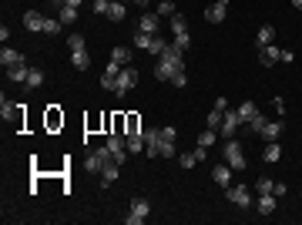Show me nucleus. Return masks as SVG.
I'll return each instance as SVG.
<instances>
[{
    "instance_id": "1",
    "label": "nucleus",
    "mask_w": 302,
    "mask_h": 225,
    "mask_svg": "<svg viewBox=\"0 0 302 225\" xmlns=\"http://www.w3.org/2000/svg\"><path fill=\"white\" fill-rule=\"evenodd\" d=\"M155 78H158V81H171L175 88H185V84H188V78H185V61L158 57V64H155Z\"/></svg>"
},
{
    "instance_id": "2",
    "label": "nucleus",
    "mask_w": 302,
    "mask_h": 225,
    "mask_svg": "<svg viewBox=\"0 0 302 225\" xmlns=\"http://www.w3.org/2000/svg\"><path fill=\"white\" fill-rule=\"evenodd\" d=\"M225 161H229L235 171H242V168L248 165V161H245V152H242V145L235 141V138H229V141H225Z\"/></svg>"
},
{
    "instance_id": "3",
    "label": "nucleus",
    "mask_w": 302,
    "mask_h": 225,
    "mask_svg": "<svg viewBox=\"0 0 302 225\" xmlns=\"http://www.w3.org/2000/svg\"><path fill=\"white\" fill-rule=\"evenodd\" d=\"M144 155L148 158H161V128H144Z\"/></svg>"
},
{
    "instance_id": "4",
    "label": "nucleus",
    "mask_w": 302,
    "mask_h": 225,
    "mask_svg": "<svg viewBox=\"0 0 302 225\" xmlns=\"http://www.w3.org/2000/svg\"><path fill=\"white\" fill-rule=\"evenodd\" d=\"M135 84H138V71H135L131 64H128V67H121V78H118V84H114V94H118V97H124L128 91L135 88Z\"/></svg>"
},
{
    "instance_id": "5",
    "label": "nucleus",
    "mask_w": 302,
    "mask_h": 225,
    "mask_svg": "<svg viewBox=\"0 0 302 225\" xmlns=\"http://www.w3.org/2000/svg\"><path fill=\"white\" fill-rule=\"evenodd\" d=\"M148 212H151L148 198H135V202H131V212H128L124 222H128V225H141L144 218H148Z\"/></svg>"
},
{
    "instance_id": "6",
    "label": "nucleus",
    "mask_w": 302,
    "mask_h": 225,
    "mask_svg": "<svg viewBox=\"0 0 302 225\" xmlns=\"http://www.w3.org/2000/svg\"><path fill=\"white\" fill-rule=\"evenodd\" d=\"M225 198H229L232 205H242V209H248V205H252V195H248V188H245V185H229Z\"/></svg>"
},
{
    "instance_id": "7",
    "label": "nucleus",
    "mask_w": 302,
    "mask_h": 225,
    "mask_svg": "<svg viewBox=\"0 0 302 225\" xmlns=\"http://www.w3.org/2000/svg\"><path fill=\"white\" fill-rule=\"evenodd\" d=\"M175 141H178V131L171 124L161 128V158H175Z\"/></svg>"
},
{
    "instance_id": "8",
    "label": "nucleus",
    "mask_w": 302,
    "mask_h": 225,
    "mask_svg": "<svg viewBox=\"0 0 302 225\" xmlns=\"http://www.w3.org/2000/svg\"><path fill=\"white\" fill-rule=\"evenodd\" d=\"M108 148H111V155H114V161H118V165L128 158V138H124V135H118V131L108 138Z\"/></svg>"
},
{
    "instance_id": "9",
    "label": "nucleus",
    "mask_w": 302,
    "mask_h": 225,
    "mask_svg": "<svg viewBox=\"0 0 302 225\" xmlns=\"http://www.w3.org/2000/svg\"><path fill=\"white\" fill-rule=\"evenodd\" d=\"M239 124H242L239 111H232V108H229V111H225V118H222V135H225V138H232L235 131H239Z\"/></svg>"
},
{
    "instance_id": "10",
    "label": "nucleus",
    "mask_w": 302,
    "mask_h": 225,
    "mask_svg": "<svg viewBox=\"0 0 302 225\" xmlns=\"http://www.w3.org/2000/svg\"><path fill=\"white\" fill-rule=\"evenodd\" d=\"M0 64H4V71H7V67L27 64V57L20 54V51H10V47H4V51H0Z\"/></svg>"
},
{
    "instance_id": "11",
    "label": "nucleus",
    "mask_w": 302,
    "mask_h": 225,
    "mask_svg": "<svg viewBox=\"0 0 302 225\" xmlns=\"http://www.w3.org/2000/svg\"><path fill=\"white\" fill-rule=\"evenodd\" d=\"M138 31H144V34H161L158 14H141V20H138Z\"/></svg>"
},
{
    "instance_id": "12",
    "label": "nucleus",
    "mask_w": 302,
    "mask_h": 225,
    "mask_svg": "<svg viewBox=\"0 0 302 225\" xmlns=\"http://www.w3.org/2000/svg\"><path fill=\"white\" fill-rule=\"evenodd\" d=\"M118 78H121V64H108V71H104V78H101V88L104 91H114V84H118Z\"/></svg>"
},
{
    "instance_id": "13",
    "label": "nucleus",
    "mask_w": 302,
    "mask_h": 225,
    "mask_svg": "<svg viewBox=\"0 0 302 225\" xmlns=\"http://www.w3.org/2000/svg\"><path fill=\"white\" fill-rule=\"evenodd\" d=\"M279 54H282V51H275V44H265V47H259V64L262 67H272L279 61Z\"/></svg>"
},
{
    "instance_id": "14",
    "label": "nucleus",
    "mask_w": 302,
    "mask_h": 225,
    "mask_svg": "<svg viewBox=\"0 0 302 225\" xmlns=\"http://www.w3.org/2000/svg\"><path fill=\"white\" fill-rule=\"evenodd\" d=\"M44 24H47V17L37 14V10H27L24 14V27L27 31H44Z\"/></svg>"
},
{
    "instance_id": "15",
    "label": "nucleus",
    "mask_w": 302,
    "mask_h": 225,
    "mask_svg": "<svg viewBox=\"0 0 302 225\" xmlns=\"http://www.w3.org/2000/svg\"><path fill=\"white\" fill-rule=\"evenodd\" d=\"M232 171H235L232 165H215V168H212V178H215V182H218L222 188H229V182H232Z\"/></svg>"
},
{
    "instance_id": "16",
    "label": "nucleus",
    "mask_w": 302,
    "mask_h": 225,
    "mask_svg": "<svg viewBox=\"0 0 302 225\" xmlns=\"http://www.w3.org/2000/svg\"><path fill=\"white\" fill-rule=\"evenodd\" d=\"M118 175H121V165H118V161H108V165L101 168V182H104V185H114Z\"/></svg>"
},
{
    "instance_id": "17",
    "label": "nucleus",
    "mask_w": 302,
    "mask_h": 225,
    "mask_svg": "<svg viewBox=\"0 0 302 225\" xmlns=\"http://www.w3.org/2000/svg\"><path fill=\"white\" fill-rule=\"evenodd\" d=\"M225 14H229V4H212V7L205 10V20H212V24H222Z\"/></svg>"
},
{
    "instance_id": "18",
    "label": "nucleus",
    "mask_w": 302,
    "mask_h": 225,
    "mask_svg": "<svg viewBox=\"0 0 302 225\" xmlns=\"http://www.w3.org/2000/svg\"><path fill=\"white\" fill-rule=\"evenodd\" d=\"M124 14H128V10H124V0H111V7H108V14H104V17L118 24V20H124Z\"/></svg>"
},
{
    "instance_id": "19",
    "label": "nucleus",
    "mask_w": 302,
    "mask_h": 225,
    "mask_svg": "<svg viewBox=\"0 0 302 225\" xmlns=\"http://www.w3.org/2000/svg\"><path fill=\"white\" fill-rule=\"evenodd\" d=\"M279 135H282V121H265V128H262L265 141H279Z\"/></svg>"
},
{
    "instance_id": "20",
    "label": "nucleus",
    "mask_w": 302,
    "mask_h": 225,
    "mask_svg": "<svg viewBox=\"0 0 302 225\" xmlns=\"http://www.w3.org/2000/svg\"><path fill=\"white\" fill-rule=\"evenodd\" d=\"M282 158V148H279V141H265V152H262V161H279Z\"/></svg>"
},
{
    "instance_id": "21",
    "label": "nucleus",
    "mask_w": 302,
    "mask_h": 225,
    "mask_svg": "<svg viewBox=\"0 0 302 225\" xmlns=\"http://www.w3.org/2000/svg\"><path fill=\"white\" fill-rule=\"evenodd\" d=\"M168 27H171V34H175V37H185V34H188V20H185L182 14L171 17V24H168Z\"/></svg>"
},
{
    "instance_id": "22",
    "label": "nucleus",
    "mask_w": 302,
    "mask_h": 225,
    "mask_svg": "<svg viewBox=\"0 0 302 225\" xmlns=\"http://www.w3.org/2000/svg\"><path fill=\"white\" fill-rule=\"evenodd\" d=\"M27 71H31V64H17V67H7V78L17 81V84H24L27 81Z\"/></svg>"
},
{
    "instance_id": "23",
    "label": "nucleus",
    "mask_w": 302,
    "mask_h": 225,
    "mask_svg": "<svg viewBox=\"0 0 302 225\" xmlns=\"http://www.w3.org/2000/svg\"><path fill=\"white\" fill-rule=\"evenodd\" d=\"M40 84H44V71H40V67H31V71H27L24 88H40Z\"/></svg>"
},
{
    "instance_id": "24",
    "label": "nucleus",
    "mask_w": 302,
    "mask_h": 225,
    "mask_svg": "<svg viewBox=\"0 0 302 225\" xmlns=\"http://www.w3.org/2000/svg\"><path fill=\"white\" fill-rule=\"evenodd\" d=\"M111 61H114V64H121V67H128V64H131V51H128V47H114L111 51Z\"/></svg>"
},
{
    "instance_id": "25",
    "label": "nucleus",
    "mask_w": 302,
    "mask_h": 225,
    "mask_svg": "<svg viewBox=\"0 0 302 225\" xmlns=\"http://www.w3.org/2000/svg\"><path fill=\"white\" fill-rule=\"evenodd\" d=\"M151 44H155V34L135 31V47H141V51H151Z\"/></svg>"
},
{
    "instance_id": "26",
    "label": "nucleus",
    "mask_w": 302,
    "mask_h": 225,
    "mask_svg": "<svg viewBox=\"0 0 302 225\" xmlns=\"http://www.w3.org/2000/svg\"><path fill=\"white\" fill-rule=\"evenodd\" d=\"M128 138V152H141L144 148V135L141 131H131V135H124Z\"/></svg>"
},
{
    "instance_id": "27",
    "label": "nucleus",
    "mask_w": 302,
    "mask_h": 225,
    "mask_svg": "<svg viewBox=\"0 0 302 225\" xmlns=\"http://www.w3.org/2000/svg\"><path fill=\"white\" fill-rule=\"evenodd\" d=\"M259 212H262V215H272V212H275V195H259Z\"/></svg>"
},
{
    "instance_id": "28",
    "label": "nucleus",
    "mask_w": 302,
    "mask_h": 225,
    "mask_svg": "<svg viewBox=\"0 0 302 225\" xmlns=\"http://www.w3.org/2000/svg\"><path fill=\"white\" fill-rule=\"evenodd\" d=\"M265 121H269V118H265L262 111H255V118L248 121V131H252V135H262V128H265Z\"/></svg>"
},
{
    "instance_id": "29",
    "label": "nucleus",
    "mask_w": 302,
    "mask_h": 225,
    "mask_svg": "<svg viewBox=\"0 0 302 225\" xmlns=\"http://www.w3.org/2000/svg\"><path fill=\"white\" fill-rule=\"evenodd\" d=\"M57 20H61L64 27L74 24V20H78V7H67V4H64V7H61V17H57Z\"/></svg>"
},
{
    "instance_id": "30",
    "label": "nucleus",
    "mask_w": 302,
    "mask_h": 225,
    "mask_svg": "<svg viewBox=\"0 0 302 225\" xmlns=\"http://www.w3.org/2000/svg\"><path fill=\"white\" fill-rule=\"evenodd\" d=\"M67 47H71V54H84V37H81V34H71V37H67Z\"/></svg>"
},
{
    "instance_id": "31",
    "label": "nucleus",
    "mask_w": 302,
    "mask_h": 225,
    "mask_svg": "<svg viewBox=\"0 0 302 225\" xmlns=\"http://www.w3.org/2000/svg\"><path fill=\"white\" fill-rule=\"evenodd\" d=\"M255 111H259V108H255V105H252V101H245V105H242V108H239V118H242V124H248V121H252V118H255Z\"/></svg>"
},
{
    "instance_id": "32",
    "label": "nucleus",
    "mask_w": 302,
    "mask_h": 225,
    "mask_svg": "<svg viewBox=\"0 0 302 225\" xmlns=\"http://www.w3.org/2000/svg\"><path fill=\"white\" fill-rule=\"evenodd\" d=\"M215 138H218V131H215V128H205V131L198 135V145H202V148H212Z\"/></svg>"
},
{
    "instance_id": "33",
    "label": "nucleus",
    "mask_w": 302,
    "mask_h": 225,
    "mask_svg": "<svg viewBox=\"0 0 302 225\" xmlns=\"http://www.w3.org/2000/svg\"><path fill=\"white\" fill-rule=\"evenodd\" d=\"M71 61H74L78 71H88V67H91V54H88V51H84V54H71Z\"/></svg>"
},
{
    "instance_id": "34",
    "label": "nucleus",
    "mask_w": 302,
    "mask_h": 225,
    "mask_svg": "<svg viewBox=\"0 0 302 225\" xmlns=\"http://www.w3.org/2000/svg\"><path fill=\"white\" fill-rule=\"evenodd\" d=\"M272 34H275V31H272V24H262V27H259V47L272 44Z\"/></svg>"
},
{
    "instance_id": "35",
    "label": "nucleus",
    "mask_w": 302,
    "mask_h": 225,
    "mask_svg": "<svg viewBox=\"0 0 302 225\" xmlns=\"http://www.w3.org/2000/svg\"><path fill=\"white\" fill-rule=\"evenodd\" d=\"M272 188H275L272 178H259V182H255V192H259V195H272Z\"/></svg>"
},
{
    "instance_id": "36",
    "label": "nucleus",
    "mask_w": 302,
    "mask_h": 225,
    "mask_svg": "<svg viewBox=\"0 0 302 225\" xmlns=\"http://www.w3.org/2000/svg\"><path fill=\"white\" fill-rule=\"evenodd\" d=\"M178 10H175V4H171V0H161L158 4V17H175Z\"/></svg>"
},
{
    "instance_id": "37",
    "label": "nucleus",
    "mask_w": 302,
    "mask_h": 225,
    "mask_svg": "<svg viewBox=\"0 0 302 225\" xmlns=\"http://www.w3.org/2000/svg\"><path fill=\"white\" fill-rule=\"evenodd\" d=\"M178 165H182V168H195V165H198V158H195V152H188V155H182V158H178Z\"/></svg>"
},
{
    "instance_id": "38",
    "label": "nucleus",
    "mask_w": 302,
    "mask_h": 225,
    "mask_svg": "<svg viewBox=\"0 0 302 225\" xmlns=\"http://www.w3.org/2000/svg\"><path fill=\"white\" fill-rule=\"evenodd\" d=\"M44 31H47V34H61V20L47 17V24H44Z\"/></svg>"
},
{
    "instance_id": "39",
    "label": "nucleus",
    "mask_w": 302,
    "mask_h": 225,
    "mask_svg": "<svg viewBox=\"0 0 302 225\" xmlns=\"http://www.w3.org/2000/svg\"><path fill=\"white\" fill-rule=\"evenodd\" d=\"M175 44H178V47H182V51H188V44H191V37H188V34H185V37H175Z\"/></svg>"
},
{
    "instance_id": "40",
    "label": "nucleus",
    "mask_w": 302,
    "mask_h": 225,
    "mask_svg": "<svg viewBox=\"0 0 302 225\" xmlns=\"http://www.w3.org/2000/svg\"><path fill=\"white\" fill-rule=\"evenodd\" d=\"M292 57H295L292 51H282V54H279V61H282V64H292Z\"/></svg>"
},
{
    "instance_id": "41",
    "label": "nucleus",
    "mask_w": 302,
    "mask_h": 225,
    "mask_svg": "<svg viewBox=\"0 0 302 225\" xmlns=\"http://www.w3.org/2000/svg\"><path fill=\"white\" fill-rule=\"evenodd\" d=\"M195 158L205 161V158H208V148H202V145H198V148H195Z\"/></svg>"
},
{
    "instance_id": "42",
    "label": "nucleus",
    "mask_w": 302,
    "mask_h": 225,
    "mask_svg": "<svg viewBox=\"0 0 302 225\" xmlns=\"http://www.w3.org/2000/svg\"><path fill=\"white\" fill-rule=\"evenodd\" d=\"M124 4H135V7H141V10H144V7L151 4V0H124Z\"/></svg>"
},
{
    "instance_id": "43",
    "label": "nucleus",
    "mask_w": 302,
    "mask_h": 225,
    "mask_svg": "<svg viewBox=\"0 0 302 225\" xmlns=\"http://www.w3.org/2000/svg\"><path fill=\"white\" fill-rule=\"evenodd\" d=\"M64 4H67V7H81V4H84V0H64Z\"/></svg>"
},
{
    "instance_id": "44",
    "label": "nucleus",
    "mask_w": 302,
    "mask_h": 225,
    "mask_svg": "<svg viewBox=\"0 0 302 225\" xmlns=\"http://www.w3.org/2000/svg\"><path fill=\"white\" fill-rule=\"evenodd\" d=\"M51 4H54V7H64V0H51Z\"/></svg>"
},
{
    "instance_id": "45",
    "label": "nucleus",
    "mask_w": 302,
    "mask_h": 225,
    "mask_svg": "<svg viewBox=\"0 0 302 225\" xmlns=\"http://www.w3.org/2000/svg\"><path fill=\"white\" fill-rule=\"evenodd\" d=\"M292 7H299V10H302V0H292Z\"/></svg>"
},
{
    "instance_id": "46",
    "label": "nucleus",
    "mask_w": 302,
    "mask_h": 225,
    "mask_svg": "<svg viewBox=\"0 0 302 225\" xmlns=\"http://www.w3.org/2000/svg\"><path fill=\"white\" fill-rule=\"evenodd\" d=\"M215 4H229V0H215Z\"/></svg>"
}]
</instances>
